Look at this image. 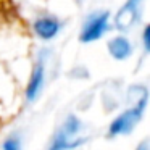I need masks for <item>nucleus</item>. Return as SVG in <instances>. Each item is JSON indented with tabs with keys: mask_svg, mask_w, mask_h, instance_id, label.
<instances>
[{
	"mask_svg": "<svg viewBox=\"0 0 150 150\" xmlns=\"http://www.w3.org/2000/svg\"><path fill=\"white\" fill-rule=\"evenodd\" d=\"M144 105H145V98L139 103V107H136V108H132V110H129V111L121 115V116L110 126V136H115V134H120V132H127V131L134 126V123L139 120Z\"/></svg>",
	"mask_w": 150,
	"mask_h": 150,
	"instance_id": "nucleus-1",
	"label": "nucleus"
},
{
	"mask_svg": "<svg viewBox=\"0 0 150 150\" xmlns=\"http://www.w3.org/2000/svg\"><path fill=\"white\" fill-rule=\"evenodd\" d=\"M76 131H78V121H76L74 118H69L68 123L65 124V127H63V129L60 131V134L55 137L50 150H69V149H74L79 144H82V142H69V137L74 136Z\"/></svg>",
	"mask_w": 150,
	"mask_h": 150,
	"instance_id": "nucleus-2",
	"label": "nucleus"
},
{
	"mask_svg": "<svg viewBox=\"0 0 150 150\" xmlns=\"http://www.w3.org/2000/svg\"><path fill=\"white\" fill-rule=\"evenodd\" d=\"M107 20H108L107 13L92 16L91 20L87 21V24L84 26V33H82V36H81V40L89 42V40H94V39H97V37H100L102 33L105 31V28H107Z\"/></svg>",
	"mask_w": 150,
	"mask_h": 150,
	"instance_id": "nucleus-3",
	"label": "nucleus"
},
{
	"mask_svg": "<svg viewBox=\"0 0 150 150\" xmlns=\"http://www.w3.org/2000/svg\"><path fill=\"white\" fill-rule=\"evenodd\" d=\"M42 81H44V68H42V63L34 68V73H33V78H31V82L28 86V98L33 100L34 97L37 95L40 86H42Z\"/></svg>",
	"mask_w": 150,
	"mask_h": 150,
	"instance_id": "nucleus-4",
	"label": "nucleus"
},
{
	"mask_svg": "<svg viewBox=\"0 0 150 150\" xmlns=\"http://www.w3.org/2000/svg\"><path fill=\"white\" fill-rule=\"evenodd\" d=\"M36 31L39 36H42L44 39H49V37L55 36L57 31H58V21L45 18V20H39L36 23Z\"/></svg>",
	"mask_w": 150,
	"mask_h": 150,
	"instance_id": "nucleus-5",
	"label": "nucleus"
},
{
	"mask_svg": "<svg viewBox=\"0 0 150 150\" xmlns=\"http://www.w3.org/2000/svg\"><path fill=\"white\" fill-rule=\"evenodd\" d=\"M110 52L113 53L116 58H124L129 53V44L124 39H115L110 44Z\"/></svg>",
	"mask_w": 150,
	"mask_h": 150,
	"instance_id": "nucleus-6",
	"label": "nucleus"
},
{
	"mask_svg": "<svg viewBox=\"0 0 150 150\" xmlns=\"http://www.w3.org/2000/svg\"><path fill=\"white\" fill-rule=\"evenodd\" d=\"M4 150H20V142H18V139H15V137L7 139V142H5V145H4Z\"/></svg>",
	"mask_w": 150,
	"mask_h": 150,
	"instance_id": "nucleus-7",
	"label": "nucleus"
},
{
	"mask_svg": "<svg viewBox=\"0 0 150 150\" xmlns=\"http://www.w3.org/2000/svg\"><path fill=\"white\" fill-rule=\"evenodd\" d=\"M137 150H147V142H142L139 147H137Z\"/></svg>",
	"mask_w": 150,
	"mask_h": 150,
	"instance_id": "nucleus-8",
	"label": "nucleus"
}]
</instances>
